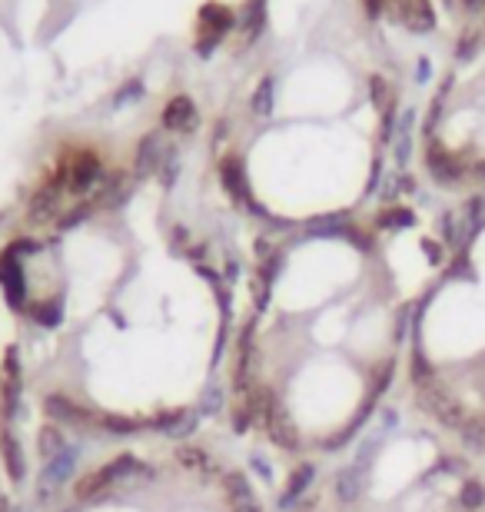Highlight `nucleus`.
<instances>
[{
  "label": "nucleus",
  "instance_id": "obj_4",
  "mask_svg": "<svg viewBox=\"0 0 485 512\" xmlns=\"http://www.w3.org/2000/svg\"><path fill=\"white\" fill-rule=\"evenodd\" d=\"M313 476H316V473H313V466H309V463H306V466H299L296 473L290 476V496H293V499H296V496H303V489H306L309 483H313Z\"/></svg>",
  "mask_w": 485,
  "mask_h": 512
},
{
  "label": "nucleus",
  "instance_id": "obj_3",
  "mask_svg": "<svg viewBox=\"0 0 485 512\" xmlns=\"http://www.w3.org/2000/svg\"><path fill=\"white\" fill-rule=\"evenodd\" d=\"M459 499H462V506H466V509H479L485 503V486L482 483H466V486H462Z\"/></svg>",
  "mask_w": 485,
  "mask_h": 512
},
{
  "label": "nucleus",
  "instance_id": "obj_1",
  "mask_svg": "<svg viewBox=\"0 0 485 512\" xmlns=\"http://www.w3.org/2000/svg\"><path fill=\"white\" fill-rule=\"evenodd\" d=\"M359 489H363V473H359V469H349V473L339 476V499H343V503H353L359 496Z\"/></svg>",
  "mask_w": 485,
  "mask_h": 512
},
{
  "label": "nucleus",
  "instance_id": "obj_2",
  "mask_svg": "<svg viewBox=\"0 0 485 512\" xmlns=\"http://www.w3.org/2000/svg\"><path fill=\"white\" fill-rule=\"evenodd\" d=\"M0 446H4V459H7L10 476L20 479V476H24V456H20V446L14 443V436H4V439H0Z\"/></svg>",
  "mask_w": 485,
  "mask_h": 512
}]
</instances>
